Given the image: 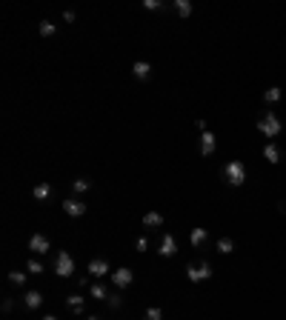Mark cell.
Masks as SVG:
<instances>
[{
    "instance_id": "1",
    "label": "cell",
    "mask_w": 286,
    "mask_h": 320,
    "mask_svg": "<svg viewBox=\"0 0 286 320\" xmlns=\"http://www.w3.org/2000/svg\"><path fill=\"white\" fill-rule=\"evenodd\" d=\"M223 177H226L229 186H240V183H246V166L240 160H229L223 166Z\"/></svg>"
},
{
    "instance_id": "2",
    "label": "cell",
    "mask_w": 286,
    "mask_h": 320,
    "mask_svg": "<svg viewBox=\"0 0 286 320\" xmlns=\"http://www.w3.org/2000/svg\"><path fill=\"white\" fill-rule=\"evenodd\" d=\"M186 277H189V283H203V280L212 277V266H209L206 260L189 263V266H186Z\"/></svg>"
},
{
    "instance_id": "3",
    "label": "cell",
    "mask_w": 286,
    "mask_h": 320,
    "mask_svg": "<svg viewBox=\"0 0 286 320\" xmlns=\"http://www.w3.org/2000/svg\"><path fill=\"white\" fill-rule=\"evenodd\" d=\"M258 129H261V135H266L269 137V140H272V137H278L281 135V120H278V114H263L261 120H258Z\"/></svg>"
},
{
    "instance_id": "4",
    "label": "cell",
    "mask_w": 286,
    "mask_h": 320,
    "mask_svg": "<svg viewBox=\"0 0 286 320\" xmlns=\"http://www.w3.org/2000/svg\"><path fill=\"white\" fill-rule=\"evenodd\" d=\"M109 280H112L114 289H126V286H132V280H135V274H132V269H126V266H120V269H114L112 274H109Z\"/></svg>"
},
{
    "instance_id": "5",
    "label": "cell",
    "mask_w": 286,
    "mask_h": 320,
    "mask_svg": "<svg viewBox=\"0 0 286 320\" xmlns=\"http://www.w3.org/2000/svg\"><path fill=\"white\" fill-rule=\"evenodd\" d=\"M55 272L60 274V277H72V274H75V260H72V254H69V251H60V254H57Z\"/></svg>"
},
{
    "instance_id": "6",
    "label": "cell",
    "mask_w": 286,
    "mask_h": 320,
    "mask_svg": "<svg viewBox=\"0 0 286 320\" xmlns=\"http://www.w3.org/2000/svg\"><path fill=\"white\" fill-rule=\"evenodd\" d=\"M158 254L160 257H172V254H178V240H175V235H160V243H158Z\"/></svg>"
},
{
    "instance_id": "7",
    "label": "cell",
    "mask_w": 286,
    "mask_h": 320,
    "mask_svg": "<svg viewBox=\"0 0 286 320\" xmlns=\"http://www.w3.org/2000/svg\"><path fill=\"white\" fill-rule=\"evenodd\" d=\"M63 212H66L69 217H83L86 215V203H83L80 197H66V200H63Z\"/></svg>"
},
{
    "instance_id": "8",
    "label": "cell",
    "mask_w": 286,
    "mask_h": 320,
    "mask_svg": "<svg viewBox=\"0 0 286 320\" xmlns=\"http://www.w3.org/2000/svg\"><path fill=\"white\" fill-rule=\"evenodd\" d=\"M86 272H89L92 277H97V280H100V277H106V274H109V263L103 260V257H92L89 266H86Z\"/></svg>"
},
{
    "instance_id": "9",
    "label": "cell",
    "mask_w": 286,
    "mask_h": 320,
    "mask_svg": "<svg viewBox=\"0 0 286 320\" xmlns=\"http://www.w3.org/2000/svg\"><path fill=\"white\" fill-rule=\"evenodd\" d=\"M49 249H52V243H49L46 235H32V238H29V251H34V254H46Z\"/></svg>"
},
{
    "instance_id": "10",
    "label": "cell",
    "mask_w": 286,
    "mask_h": 320,
    "mask_svg": "<svg viewBox=\"0 0 286 320\" xmlns=\"http://www.w3.org/2000/svg\"><path fill=\"white\" fill-rule=\"evenodd\" d=\"M215 146H217V137L212 132H200V155L209 158V155H215Z\"/></svg>"
},
{
    "instance_id": "11",
    "label": "cell",
    "mask_w": 286,
    "mask_h": 320,
    "mask_svg": "<svg viewBox=\"0 0 286 320\" xmlns=\"http://www.w3.org/2000/svg\"><path fill=\"white\" fill-rule=\"evenodd\" d=\"M263 158L269 160V163H281V158H284V152H281V146H278V143H275V140H269V143H266V146H263Z\"/></svg>"
},
{
    "instance_id": "12",
    "label": "cell",
    "mask_w": 286,
    "mask_h": 320,
    "mask_svg": "<svg viewBox=\"0 0 286 320\" xmlns=\"http://www.w3.org/2000/svg\"><path fill=\"white\" fill-rule=\"evenodd\" d=\"M132 75H135L137 80H146L149 75H152V66H149L146 60H135V63H132Z\"/></svg>"
},
{
    "instance_id": "13",
    "label": "cell",
    "mask_w": 286,
    "mask_h": 320,
    "mask_svg": "<svg viewBox=\"0 0 286 320\" xmlns=\"http://www.w3.org/2000/svg\"><path fill=\"white\" fill-rule=\"evenodd\" d=\"M23 303H26V309H40L43 306V295H40V292H26V295H23Z\"/></svg>"
},
{
    "instance_id": "14",
    "label": "cell",
    "mask_w": 286,
    "mask_h": 320,
    "mask_svg": "<svg viewBox=\"0 0 286 320\" xmlns=\"http://www.w3.org/2000/svg\"><path fill=\"white\" fill-rule=\"evenodd\" d=\"M83 303H86V297H80V295H69L66 297L69 312H75V315H80V312H83Z\"/></svg>"
},
{
    "instance_id": "15",
    "label": "cell",
    "mask_w": 286,
    "mask_h": 320,
    "mask_svg": "<svg viewBox=\"0 0 286 320\" xmlns=\"http://www.w3.org/2000/svg\"><path fill=\"white\" fill-rule=\"evenodd\" d=\"M143 226L146 229L163 226V215H160V212H146V215H143Z\"/></svg>"
},
{
    "instance_id": "16",
    "label": "cell",
    "mask_w": 286,
    "mask_h": 320,
    "mask_svg": "<svg viewBox=\"0 0 286 320\" xmlns=\"http://www.w3.org/2000/svg\"><path fill=\"white\" fill-rule=\"evenodd\" d=\"M89 295H92V300H106L109 297V289L103 283H89Z\"/></svg>"
},
{
    "instance_id": "17",
    "label": "cell",
    "mask_w": 286,
    "mask_h": 320,
    "mask_svg": "<svg viewBox=\"0 0 286 320\" xmlns=\"http://www.w3.org/2000/svg\"><path fill=\"white\" fill-rule=\"evenodd\" d=\"M32 194H34V200H49L52 197V186L49 183H37L32 189Z\"/></svg>"
},
{
    "instance_id": "18",
    "label": "cell",
    "mask_w": 286,
    "mask_h": 320,
    "mask_svg": "<svg viewBox=\"0 0 286 320\" xmlns=\"http://www.w3.org/2000/svg\"><path fill=\"white\" fill-rule=\"evenodd\" d=\"M172 9L178 11L181 17H189V14H192V3H189V0H175V3H172Z\"/></svg>"
},
{
    "instance_id": "19",
    "label": "cell",
    "mask_w": 286,
    "mask_h": 320,
    "mask_svg": "<svg viewBox=\"0 0 286 320\" xmlns=\"http://www.w3.org/2000/svg\"><path fill=\"white\" fill-rule=\"evenodd\" d=\"M215 249L220 251V254H232V251H235V240H232V238H220Z\"/></svg>"
},
{
    "instance_id": "20",
    "label": "cell",
    "mask_w": 286,
    "mask_h": 320,
    "mask_svg": "<svg viewBox=\"0 0 286 320\" xmlns=\"http://www.w3.org/2000/svg\"><path fill=\"white\" fill-rule=\"evenodd\" d=\"M92 189V183L86 180V177H78V180H72V192L75 194H86Z\"/></svg>"
},
{
    "instance_id": "21",
    "label": "cell",
    "mask_w": 286,
    "mask_h": 320,
    "mask_svg": "<svg viewBox=\"0 0 286 320\" xmlns=\"http://www.w3.org/2000/svg\"><path fill=\"white\" fill-rule=\"evenodd\" d=\"M37 32H40V37H52V34L57 32V26L52 20H40V26H37Z\"/></svg>"
},
{
    "instance_id": "22",
    "label": "cell",
    "mask_w": 286,
    "mask_h": 320,
    "mask_svg": "<svg viewBox=\"0 0 286 320\" xmlns=\"http://www.w3.org/2000/svg\"><path fill=\"white\" fill-rule=\"evenodd\" d=\"M281 97H284V91L278 89V86H272V89H266V91H263V100H266V103H278Z\"/></svg>"
},
{
    "instance_id": "23",
    "label": "cell",
    "mask_w": 286,
    "mask_h": 320,
    "mask_svg": "<svg viewBox=\"0 0 286 320\" xmlns=\"http://www.w3.org/2000/svg\"><path fill=\"white\" fill-rule=\"evenodd\" d=\"M203 240H206V229H192V235H189V243H192L194 249H197V246H200Z\"/></svg>"
},
{
    "instance_id": "24",
    "label": "cell",
    "mask_w": 286,
    "mask_h": 320,
    "mask_svg": "<svg viewBox=\"0 0 286 320\" xmlns=\"http://www.w3.org/2000/svg\"><path fill=\"white\" fill-rule=\"evenodd\" d=\"M26 269H29L32 274H43V263L37 260V257H32V260L26 263Z\"/></svg>"
},
{
    "instance_id": "25",
    "label": "cell",
    "mask_w": 286,
    "mask_h": 320,
    "mask_svg": "<svg viewBox=\"0 0 286 320\" xmlns=\"http://www.w3.org/2000/svg\"><path fill=\"white\" fill-rule=\"evenodd\" d=\"M146 320H163V309H158V306L146 309Z\"/></svg>"
},
{
    "instance_id": "26",
    "label": "cell",
    "mask_w": 286,
    "mask_h": 320,
    "mask_svg": "<svg viewBox=\"0 0 286 320\" xmlns=\"http://www.w3.org/2000/svg\"><path fill=\"white\" fill-rule=\"evenodd\" d=\"M9 283L23 286V283H26V274H23V272H9Z\"/></svg>"
},
{
    "instance_id": "27",
    "label": "cell",
    "mask_w": 286,
    "mask_h": 320,
    "mask_svg": "<svg viewBox=\"0 0 286 320\" xmlns=\"http://www.w3.org/2000/svg\"><path fill=\"white\" fill-rule=\"evenodd\" d=\"M106 300H109V306H112V309H120V306H123V297L117 295V292H112V295L106 297Z\"/></svg>"
},
{
    "instance_id": "28",
    "label": "cell",
    "mask_w": 286,
    "mask_h": 320,
    "mask_svg": "<svg viewBox=\"0 0 286 320\" xmlns=\"http://www.w3.org/2000/svg\"><path fill=\"white\" fill-rule=\"evenodd\" d=\"M143 9L158 11V9H163V3H160V0H143Z\"/></svg>"
},
{
    "instance_id": "29",
    "label": "cell",
    "mask_w": 286,
    "mask_h": 320,
    "mask_svg": "<svg viewBox=\"0 0 286 320\" xmlns=\"http://www.w3.org/2000/svg\"><path fill=\"white\" fill-rule=\"evenodd\" d=\"M135 249H137V251H146V249H149V238H146V235H143V238H137Z\"/></svg>"
},
{
    "instance_id": "30",
    "label": "cell",
    "mask_w": 286,
    "mask_h": 320,
    "mask_svg": "<svg viewBox=\"0 0 286 320\" xmlns=\"http://www.w3.org/2000/svg\"><path fill=\"white\" fill-rule=\"evenodd\" d=\"M194 126H197V132H209V129H206V120H203V117H200V120H194Z\"/></svg>"
},
{
    "instance_id": "31",
    "label": "cell",
    "mask_w": 286,
    "mask_h": 320,
    "mask_svg": "<svg viewBox=\"0 0 286 320\" xmlns=\"http://www.w3.org/2000/svg\"><path fill=\"white\" fill-rule=\"evenodd\" d=\"M63 20H66V23H75V11H63Z\"/></svg>"
},
{
    "instance_id": "32",
    "label": "cell",
    "mask_w": 286,
    "mask_h": 320,
    "mask_svg": "<svg viewBox=\"0 0 286 320\" xmlns=\"http://www.w3.org/2000/svg\"><path fill=\"white\" fill-rule=\"evenodd\" d=\"M11 306H14V303H11V297H6V300H3V312H11Z\"/></svg>"
},
{
    "instance_id": "33",
    "label": "cell",
    "mask_w": 286,
    "mask_h": 320,
    "mask_svg": "<svg viewBox=\"0 0 286 320\" xmlns=\"http://www.w3.org/2000/svg\"><path fill=\"white\" fill-rule=\"evenodd\" d=\"M278 212H281V215H286V200H278Z\"/></svg>"
},
{
    "instance_id": "34",
    "label": "cell",
    "mask_w": 286,
    "mask_h": 320,
    "mask_svg": "<svg viewBox=\"0 0 286 320\" xmlns=\"http://www.w3.org/2000/svg\"><path fill=\"white\" fill-rule=\"evenodd\" d=\"M43 320H57V318H55V315H46V318H43Z\"/></svg>"
},
{
    "instance_id": "35",
    "label": "cell",
    "mask_w": 286,
    "mask_h": 320,
    "mask_svg": "<svg viewBox=\"0 0 286 320\" xmlns=\"http://www.w3.org/2000/svg\"><path fill=\"white\" fill-rule=\"evenodd\" d=\"M86 320H100V318H86Z\"/></svg>"
}]
</instances>
